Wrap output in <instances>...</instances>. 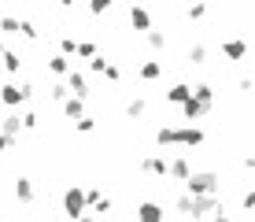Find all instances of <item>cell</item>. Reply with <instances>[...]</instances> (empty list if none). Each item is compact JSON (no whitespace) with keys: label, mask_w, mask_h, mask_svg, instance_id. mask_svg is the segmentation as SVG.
I'll return each instance as SVG.
<instances>
[{"label":"cell","mask_w":255,"mask_h":222,"mask_svg":"<svg viewBox=\"0 0 255 222\" xmlns=\"http://www.w3.org/2000/svg\"><path fill=\"white\" fill-rule=\"evenodd\" d=\"M155 145H185V148H196L204 145V130L200 126H163L155 133Z\"/></svg>","instance_id":"obj_1"},{"label":"cell","mask_w":255,"mask_h":222,"mask_svg":"<svg viewBox=\"0 0 255 222\" xmlns=\"http://www.w3.org/2000/svg\"><path fill=\"white\" fill-rule=\"evenodd\" d=\"M178 211L185 219H204V215H218V197L211 193V197H192V193H185V197L178 200Z\"/></svg>","instance_id":"obj_2"},{"label":"cell","mask_w":255,"mask_h":222,"mask_svg":"<svg viewBox=\"0 0 255 222\" xmlns=\"http://www.w3.org/2000/svg\"><path fill=\"white\" fill-rule=\"evenodd\" d=\"M185 189L192 197H211V193H218V174L215 171H192L185 178Z\"/></svg>","instance_id":"obj_3"},{"label":"cell","mask_w":255,"mask_h":222,"mask_svg":"<svg viewBox=\"0 0 255 222\" xmlns=\"http://www.w3.org/2000/svg\"><path fill=\"white\" fill-rule=\"evenodd\" d=\"M85 208H89V204H85V189H78V185H70V189L63 193V215L74 222L78 215H85Z\"/></svg>","instance_id":"obj_4"},{"label":"cell","mask_w":255,"mask_h":222,"mask_svg":"<svg viewBox=\"0 0 255 222\" xmlns=\"http://www.w3.org/2000/svg\"><path fill=\"white\" fill-rule=\"evenodd\" d=\"M30 96H33L30 85H0V104H4V108H19Z\"/></svg>","instance_id":"obj_5"},{"label":"cell","mask_w":255,"mask_h":222,"mask_svg":"<svg viewBox=\"0 0 255 222\" xmlns=\"http://www.w3.org/2000/svg\"><path fill=\"white\" fill-rule=\"evenodd\" d=\"M63 85H67V93L70 96H89V82H85V74H78V70H67L63 74Z\"/></svg>","instance_id":"obj_6"},{"label":"cell","mask_w":255,"mask_h":222,"mask_svg":"<svg viewBox=\"0 0 255 222\" xmlns=\"http://www.w3.org/2000/svg\"><path fill=\"white\" fill-rule=\"evenodd\" d=\"M222 56L230 59V63L244 59V56H248V41H244V37H226L222 41Z\"/></svg>","instance_id":"obj_7"},{"label":"cell","mask_w":255,"mask_h":222,"mask_svg":"<svg viewBox=\"0 0 255 222\" xmlns=\"http://www.w3.org/2000/svg\"><path fill=\"white\" fill-rule=\"evenodd\" d=\"M192 174V163L185 156H178V159H166V178H174V182H185V178Z\"/></svg>","instance_id":"obj_8"},{"label":"cell","mask_w":255,"mask_h":222,"mask_svg":"<svg viewBox=\"0 0 255 222\" xmlns=\"http://www.w3.org/2000/svg\"><path fill=\"white\" fill-rule=\"evenodd\" d=\"M129 22H133V30H137V33L152 30V15H148V7H140V4H133V7H129Z\"/></svg>","instance_id":"obj_9"},{"label":"cell","mask_w":255,"mask_h":222,"mask_svg":"<svg viewBox=\"0 0 255 222\" xmlns=\"http://www.w3.org/2000/svg\"><path fill=\"white\" fill-rule=\"evenodd\" d=\"M15 200L19 204H33L37 200V189H33L30 178H15Z\"/></svg>","instance_id":"obj_10"},{"label":"cell","mask_w":255,"mask_h":222,"mask_svg":"<svg viewBox=\"0 0 255 222\" xmlns=\"http://www.w3.org/2000/svg\"><path fill=\"white\" fill-rule=\"evenodd\" d=\"M137 222H163V208L155 200H144L137 208Z\"/></svg>","instance_id":"obj_11"},{"label":"cell","mask_w":255,"mask_h":222,"mask_svg":"<svg viewBox=\"0 0 255 222\" xmlns=\"http://www.w3.org/2000/svg\"><path fill=\"white\" fill-rule=\"evenodd\" d=\"M178 108H181V115H185V119H192V122H196V119H204V115H207V108H204V104H200L192 93H189V100H185V104H178Z\"/></svg>","instance_id":"obj_12"},{"label":"cell","mask_w":255,"mask_h":222,"mask_svg":"<svg viewBox=\"0 0 255 222\" xmlns=\"http://www.w3.org/2000/svg\"><path fill=\"white\" fill-rule=\"evenodd\" d=\"M140 171L155 174V178H166V159L163 156H148V159H140Z\"/></svg>","instance_id":"obj_13"},{"label":"cell","mask_w":255,"mask_h":222,"mask_svg":"<svg viewBox=\"0 0 255 222\" xmlns=\"http://www.w3.org/2000/svg\"><path fill=\"white\" fill-rule=\"evenodd\" d=\"M0 70H7V74H19V70H22V56H19V52H11V48L0 52Z\"/></svg>","instance_id":"obj_14"},{"label":"cell","mask_w":255,"mask_h":222,"mask_svg":"<svg viewBox=\"0 0 255 222\" xmlns=\"http://www.w3.org/2000/svg\"><path fill=\"white\" fill-rule=\"evenodd\" d=\"M137 74L144 78V82H155V78L163 74V63H155V59H144V63L137 67Z\"/></svg>","instance_id":"obj_15"},{"label":"cell","mask_w":255,"mask_h":222,"mask_svg":"<svg viewBox=\"0 0 255 222\" xmlns=\"http://www.w3.org/2000/svg\"><path fill=\"white\" fill-rule=\"evenodd\" d=\"M192 96H196L200 104H204V108L211 111V104H215V89H211L207 82H200V85H192Z\"/></svg>","instance_id":"obj_16"},{"label":"cell","mask_w":255,"mask_h":222,"mask_svg":"<svg viewBox=\"0 0 255 222\" xmlns=\"http://www.w3.org/2000/svg\"><path fill=\"white\" fill-rule=\"evenodd\" d=\"M63 115H67V119L85 115V100H82V96H67V100H63Z\"/></svg>","instance_id":"obj_17"},{"label":"cell","mask_w":255,"mask_h":222,"mask_svg":"<svg viewBox=\"0 0 255 222\" xmlns=\"http://www.w3.org/2000/svg\"><path fill=\"white\" fill-rule=\"evenodd\" d=\"M48 70H52V74H59V78H63L67 70H70V56H63V52H56V56L48 59Z\"/></svg>","instance_id":"obj_18"},{"label":"cell","mask_w":255,"mask_h":222,"mask_svg":"<svg viewBox=\"0 0 255 222\" xmlns=\"http://www.w3.org/2000/svg\"><path fill=\"white\" fill-rule=\"evenodd\" d=\"M189 93H192V85L178 82V85L170 89V93H166V100H170V104H185V100H189Z\"/></svg>","instance_id":"obj_19"},{"label":"cell","mask_w":255,"mask_h":222,"mask_svg":"<svg viewBox=\"0 0 255 222\" xmlns=\"http://www.w3.org/2000/svg\"><path fill=\"white\" fill-rule=\"evenodd\" d=\"M144 41H148V48H152V52H163L166 48V33H159V30H144Z\"/></svg>","instance_id":"obj_20"},{"label":"cell","mask_w":255,"mask_h":222,"mask_svg":"<svg viewBox=\"0 0 255 222\" xmlns=\"http://www.w3.org/2000/svg\"><path fill=\"white\" fill-rule=\"evenodd\" d=\"M0 119H4V130H0V133H7V137H19V130H22V119H19V115H0Z\"/></svg>","instance_id":"obj_21"},{"label":"cell","mask_w":255,"mask_h":222,"mask_svg":"<svg viewBox=\"0 0 255 222\" xmlns=\"http://www.w3.org/2000/svg\"><path fill=\"white\" fill-rule=\"evenodd\" d=\"M144 111H148V104L140 100V96H129V100H126V115H129V119H140Z\"/></svg>","instance_id":"obj_22"},{"label":"cell","mask_w":255,"mask_h":222,"mask_svg":"<svg viewBox=\"0 0 255 222\" xmlns=\"http://www.w3.org/2000/svg\"><path fill=\"white\" fill-rule=\"evenodd\" d=\"M19 33H22L26 41H37V37H41V30H37V26H33L30 19H19Z\"/></svg>","instance_id":"obj_23"},{"label":"cell","mask_w":255,"mask_h":222,"mask_svg":"<svg viewBox=\"0 0 255 222\" xmlns=\"http://www.w3.org/2000/svg\"><path fill=\"white\" fill-rule=\"evenodd\" d=\"M189 63H192V67L207 63V48H204V44H192V48H189Z\"/></svg>","instance_id":"obj_24"},{"label":"cell","mask_w":255,"mask_h":222,"mask_svg":"<svg viewBox=\"0 0 255 222\" xmlns=\"http://www.w3.org/2000/svg\"><path fill=\"white\" fill-rule=\"evenodd\" d=\"M0 33H19V19L15 15H0Z\"/></svg>","instance_id":"obj_25"},{"label":"cell","mask_w":255,"mask_h":222,"mask_svg":"<svg viewBox=\"0 0 255 222\" xmlns=\"http://www.w3.org/2000/svg\"><path fill=\"white\" fill-rule=\"evenodd\" d=\"M74 56H82V59H93V56H96V44H93V41H78Z\"/></svg>","instance_id":"obj_26"},{"label":"cell","mask_w":255,"mask_h":222,"mask_svg":"<svg viewBox=\"0 0 255 222\" xmlns=\"http://www.w3.org/2000/svg\"><path fill=\"white\" fill-rule=\"evenodd\" d=\"M74 122H78V133H93L96 130V119H89V115H78Z\"/></svg>","instance_id":"obj_27"},{"label":"cell","mask_w":255,"mask_h":222,"mask_svg":"<svg viewBox=\"0 0 255 222\" xmlns=\"http://www.w3.org/2000/svg\"><path fill=\"white\" fill-rule=\"evenodd\" d=\"M204 15H207V4H200V0H196V4H189V19L192 22H200Z\"/></svg>","instance_id":"obj_28"},{"label":"cell","mask_w":255,"mask_h":222,"mask_svg":"<svg viewBox=\"0 0 255 222\" xmlns=\"http://www.w3.org/2000/svg\"><path fill=\"white\" fill-rule=\"evenodd\" d=\"M48 93H52V100H59V104H63V100H67V96H70L63 82H56V85H52V89H48Z\"/></svg>","instance_id":"obj_29"},{"label":"cell","mask_w":255,"mask_h":222,"mask_svg":"<svg viewBox=\"0 0 255 222\" xmlns=\"http://www.w3.org/2000/svg\"><path fill=\"white\" fill-rule=\"evenodd\" d=\"M19 119H22V130H33V126L41 122V115H37V111H26V115H19Z\"/></svg>","instance_id":"obj_30"},{"label":"cell","mask_w":255,"mask_h":222,"mask_svg":"<svg viewBox=\"0 0 255 222\" xmlns=\"http://www.w3.org/2000/svg\"><path fill=\"white\" fill-rule=\"evenodd\" d=\"M100 74H104V78H108V82H122V70H119L115 63H108V67H104V70H100Z\"/></svg>","instance_id":"obj_31"},{"label":"cell","mask_w":255,"mask_h":222,"mask_svg":"<svg viewBox=\"0 0 255 222\" xmlns=\"http://www.w3.org/2000/svg\"><path fill=\"white\" fill-rule=\"evenodd\" d=\"M74 48H78V37H63L59 41V52H63V56H74Z\"/></svg>","instance_id":"obj_32"},{"label":"cell","mask_w":255,"mask_h":222,"mask_svg":"<svg viewBox=\"0 0 255 222\" xmlns=\"http://www.w3.org/2000/svg\"><path fill=\"white\" fill-rule=\"evenodd\" d=\"M108 7H111V0H89V11L93 15H104Z\"/></svg>","instance_id":"obj_33"},{"label":"cell","mask_w":255,"mask_h":222,"mask_svg":"<svg viewBox=\"0 0 255 222\" xmlns=\"http://www.w3.org/2000/svg\"><path fill=\"white\" fill-rule=\"evenodd\" d=\"M104 67H108V59H104V56H93V59H89V70H96V74H100Z\"/></svg>","instance_id":"obj_34"},{"label":"cell","mask_w":255,"mask_h":222,"mask_svg":"<svg viewBox=\"0 0 255 222\" xmlns=\"http://www.w3.org/2000/svg\"><path fill=\"white\" fill-rule=\"evenodd\" d=\"M11 145H15V137H7V133H0V156H4L7 148H11Z\"/></svg>","instance_id":"obj_35"},{"label":"cell","mask_w":255,"mask_h":222,"mask_svg":"<svg viewBox=\"0 0 255 222\" xmlns=\"http://www.w3.org/2000/svg\"><path fill=\"white\" fill-rule=\"evenodd\" d=\"M100 200V189H85V204H96Z\"/></svg>","instance_id":"obj_36"},{"label":"cell","mask_w":255,"mask_h":222,"mask_svg":"<svg viewBox=\"0 0 255 222\" xmlns=\"http://www.w3.org/2000/svg\"><path fill=\"white\" fill-rule=\"evenodd\" d=\"M78 4V0H59V7H74Z\"/></svg>","instance_id":"obj_37"},{"label":"cell","mask_w":255,"mask_h":222,"mask_svg":"<svg viewBox=\"0 0 255 222\" xmlns=\"http://www.w3.org/2000/svg\"><path fill=\"white\" fill-rule=\"evenodd\" d=\"M215 222H233V219H226V215H222V211H218V215H215Z\"/></svg>","instance_id":"obj_38"},{"label":"cell","mask_w":255,"mask_h":222,"mask_svg":"<svg viewBox=\"0 0 255 222\" xmlns=\"http://www.w3.org/2000/svg\"><path fill=\"white\" fill-rule=\"evenodd\" d=\"M74 222H96V219H89V215H78Z\"/></svg>","instance_id":"obj_39"},{"label":"cell","mask_w":255,"mask_h":222,"mask_svg":"<svg viewBox=\"0 0 255 222\" xmlns=\"http://www.w3.org/2000/svg\"><path fill=\"white\" fill-rule=\"evenodd\" d=\"M0 52H7V44H4V37H0Z\"/></svg>","instance_id":"obj_40"},{"label":"cell","mask_w":255,"mask_h":222,"mask_svg":"<svg viewBox=\"0 0 255 222\" xmlns=\"http://www.w3.org/2000/svg\"><path fill=\"white\" fill-rule=\"evenodd\" d=\"M0 115H4V104H0Z\"/></svg>","instance_id":"obj_41"},{"label":"cell","mask_w":255,"mask_h":222,"mask_svg":"<svg viewBox=\"0 0 255 222\" xmlns=\"http://www.w3.org/2000/svg\"><path fill=\"white\" fill-rule=\"evenodd\" d=\"M0 222H4V215H0Z\"/></svg>","instance_id":"obj_42"}]
</instances>
